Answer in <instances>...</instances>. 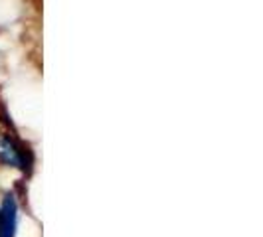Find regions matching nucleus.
<instances>
[{"label":"nucleus","instance_id":"f257e3e1","mask_svg":"<svg viewBox=\"0 0 263 237\" xmlns=\"http://www.w3.org/2000/svg\"><path fill=\"white\" fill-rule=\"evenodd\" d=\"M34 164H36V156L32 146L24 139H20L14 127H2L0 129V166L20 170L24 176H32Z\"/></svg>","mask_w":263,"mask_h":237},{"label":"nucleus","instance_id":"f03ea898","mask_svg":"<svg viewBox=\"0 0 263 237\" xmlns=\"http://www.w3.org/2000/svg\"><path fill=\"white\" fill-rule=\"evenodd\" d=\"M20 224V204L14 192H4L0 200V237H16Z\"/></svg>","mask_w":263,"mask_h":237}]
</instances>
